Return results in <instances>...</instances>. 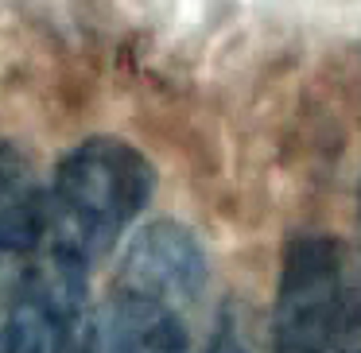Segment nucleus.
I'll return each instance as SVG.
<instances>
[{"instance_id":"3","label":"nucleus","mask_w":361,"mask_h":353,"mask_svg":"<svg viewBox=\"0 0 361 353\" xmlns=\"http://www.w3.org/2000/svg\"><path fill=\"white\" fill-rule=\"evenodd\" d=\"M272 353H361V272L330 233H295L272 306Z\"/></svg>"},{"instance_id":"4","label":"nucleus","mask_w":361,"mask_h":353,"mask_svg":"<svg viewBox=\"0 0 361 353\" xmlns=\"http://www.w3.org/2000/svg\"><path fill=\"white\" fill-rule=\"evenodd\" d=\"M0 353H102L90 268L47 244L16 264L4 295Z\"/></svg>"},{"instance_id":"1","label":"nucleus","mask_w":361,"mask_h":353,"mask_svg":"<svg viewBox=\"0 0 361 353\" xmlns=\"http://www.w3.org/2000/svg\"><path fill=\"white\" fill-rule=\"evenodd\" d=\"M206 249L187 225H144L121 252L105 353H195L190 311L206 287Z\"/></svg>"},{"instance_id":"5","label":"nucleus","mask_w":361,"mask_h":353,"mask_svg":"<svg viewBox=\"0 0 361 353\" xmlns=\"http://www.w3.org/2000/svg\"><path fill=\"white\" fill-rule=\"evenodd\" d=\"M47 237V187L16 144L0 140V264H24Z\"/></svg>"},{"instance_id":"2","label":"nucleus","mask_w":361,"mask_h":353,"mask_svg":"<svg viewBox=\"0 0 361 353\" xmlns=\"http://www.w3.org/2000/svg\"><path fill=\"white\" fill-rule=\"evenodd\" d=\"M156 190V167L121 136H90L59 159L47 187L51 252L94 268L144 213Z\"/></svg>"},{"instance_id":"6","label":"nucleus","mask_w":361,"mask_h":353,"mask_svg":"<svg viewBox=\"0 0 361 353\" xmlns=\"http://www.w3.org/2000/svg\"><path fill=\"white\" fill-rule=\"evenodd\" d=\"M206 353H252L249 349V337H245V326H241V318H237L233 311H221V318H218V326H214V334H210Z\"/></svg>"}]
</instances>
